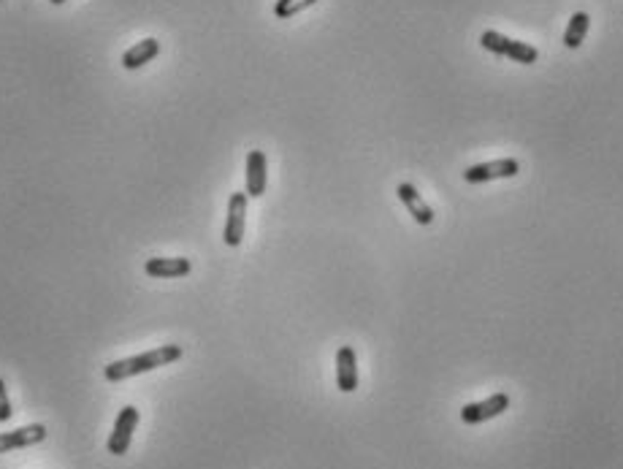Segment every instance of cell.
Returning a JSON list of instances; mask_svg holds the SVG:
<instances>
[{"mask_svg": "<svg viewBox=\"0 0 623 469\" xmlns=\"http://www.w3.org/2000/svg\"><path fill=\"white\" fill-rule=\"evenodd\" d=\"M184 356L182 345H160L150 353H142V356H130V358H119V361H111L106 369H103V377L109 383H122L127 377H138L144 372H155L160 366H168L174 361H179Z\"/></svg>", "mask_w": 623, "mask_h": 469, "instance_id": "1", "label": "cell"}, {"mask_svg": "<svg viewBox=\"0 0 623 469\" xmlns=\"http://www.w3.org/2000/svg\"><path fill=\"white\" fill-rule=\"evenodd\" d=\"M480 44H482V49H488L494 54H504V57H510V60H515L521 65H531V62L539 60L537 46L523 44V41H512L510 36H504L499 30H486L480 36Z\"/></svg>", "mask_w": 623, "mask_h": 469, "instance_id": "2", "label": "cell"}, {"mask_svg": "<svg viewBox=\"0 0 623 469\" xmlns=\"http://www.w3.org/2000/svg\"><path fill=\"white\" fill-rule=\"evenodd\" d=\"M138 418H142V416H138V410L133 405H127V407L119 410V416L114 421V429L109 434V442H106V450L111 456H125L127 453V448L133 442V432L138 426Z\"/></svg>", "mask_w": 623, "mask_h": 469, "instance_id": "3", "label": "cell"}, {"mask_svg": "<svg viewBox=\"0 0 623 469\" xmlns=\"http://www.w3.org/2000/svg\"><path fill=\"white\" fill-rule=\"evenodd\" d=\"M507 407H510V396L507 393H494V396L482 399V401H471V405H466L461 410V421L466 426H477V424H486L491 418H499Z\"/></svg>", "mask_w": 623, "mask_h": 469, "instance_id": "4", "label": "cell"}, {"mask_svg": "<svg viewBox=\"0 0 623 469\" xmlns=\"http://www.w3.org/2000/svg\"><path fill=\"white\" fill-rule=\"evenodd\" d=\"M518 171H521V163L515 158H499L491 163L469 166L463 171V179L471 185H480V182H494V179H512V177H518Z\"/></svg>", "mask_w": 623, "mask_h": 469, "instance_id": "5", "label": "cell"}, {"mask_svg": "<svg viewBox=\"0 0 623 469\" xmlns=\"http://www.w3.org/2000/svg\"><path fill=\"white\" fill-rule=\"evenodd\" d=\"M247 193H234L228 201V218H225V231L223 242L228 247H239L244 239V226H247Z\"/></svg>", "mask_w": 623, "mask_h": 469, "instance_id": "6", "label": "cell"}, {"mask_svg": "<svg viewBox=\"0 0 623 469\" xmlns=\"http://www.w3.org/2000/svg\"><path fill=\"white\" fill-rule=\"evenodd\" d=\"M336 385L341 393L358 391V358L350 345H341L336 350Z\"/></svg>", "mask_w": 623, "mask_h": 469, "instance_id": "7", "label": "cell"}, {"mask_svg": "<svg viewBox=\"0 0 623 469\" xmlns=\"http://www.w3.org/2000/svg\"><path fill=\"white\" fill-rule=\"evenodd\" d=\"M396 195L401 198V204L406 207V212L412 215L414 223H421V226H431L434 223V210L423 201V195L418 193V187L409 185V182H401L396 187Z\"/></svg>", "mask_w": 623, "mask_h": 469, "instance_id": "8", "label": "cell"}, {"mask_svg": "<svg viewBox=\"0 0 623 469\" xmlns=\"http://www.w3.org/2000/svg\"><path fill=\"white\" fill-rule=\"evenodd\" d=\"M247 195L250 198H260L266 193V182H268V160L263 150H250L247 152Z\"/></svg>", "mask_w": 623, "mask_h": 469, "instance_id": "9", "label": "cell"}, {"mask_svg": "<svg viewBox=\"0 0 623 469\" xmlns=\"http://www.w3.org/2000/svg\"><path fill=\"white\" fill-rule=\"evenodd\" d=\"M46 440V426L44 424H30V426H22V429H14V432H4L0 434V453H9V450H17V448H30V445H38Z\"/></svg>", "mask_w": 623, "mask_h": 469, "instance_id": "10", "label": "cell"}, {"mask_svg": "<svg viewBox=\"0 0 623 469\" xmlns=\"http://www.w3.org/2000/svg\"><path fill=\"white\" fill-rule=\"evenodd\" d=\"M158 54H160V41L158 38H144V41L133 44L122 54V69L125 71H138V69H144L147 62H152Z\"/></svg>", "mask_w": 623, "mask_h": 469, "instance_id": "11", "label": "cell"}, {"mask_svg": "<svg viewBox=\"0 0 623 469\" xmlns=\"http://www.w3.org/2000/svg\"><path fill=\"white\" fill-rule=\"evenodd\" d=\"M144 272L150 277H184L193 272L190 258H150L144 263Z\"/></svg>", "mask_w": 623, "mask_h": 469, "instance_id": "12", "label": "cell"}, {"mask_svg": "<svg viewBox=\"0 0 623 469\" xmlns=\"http://www.w3.org/2000/svg\"><path fill=\"white\" fill-rule=\"evenodd\" d=\"M588 28H591V17H588L586 12L572 14L570 25H567V30H564V46H567V49H578V46L586 41Z\"/></svg>", "mask_w": 623, "mask_h": 469, "instance_id": "13", "label": "cell"}, {"mask_svg": "<svg viewBox=\"0 0 623 469\" xmlns=\"http://www.w3.org/2000/svg\"><path fill=\"white\" fill-rule=\"evenodd\" d=\"M317 4V0H276L274 4V17L276 20H291L307 9H312Z\"/></svg>", "mask_w": 623, "mask_h": 469, "instance_id": "14", "label": "cell"}, {"mask_svg": "<svg viewBox=\"0 0 623 469\" xmlns=\"http://www.w3.org/2000/svg\"><path fill=\"white\" fill-rule=\"evenodd\" d=\"M12 416H14V410H12L9 388H6V383H4V380H0V424H9V421H12Z\"/></svg>", "mask_w": 623, "mask_h": 469, "instance_id": "15", "label": "cell"}, {"mask_svg": "<svg viewBox=\"0 0 623 469\" xmlns=\"http://www.w3.org/2000/svg\"><path fill=\"white\" fill-rule=\"evenodd\" d=\"M49 4H52V6H60V4H65V0H49Z\"/></svg>", "mask_w": 623, "mask_h": 469, "instance_id": "16", "label": "cell"}]
</instances>
